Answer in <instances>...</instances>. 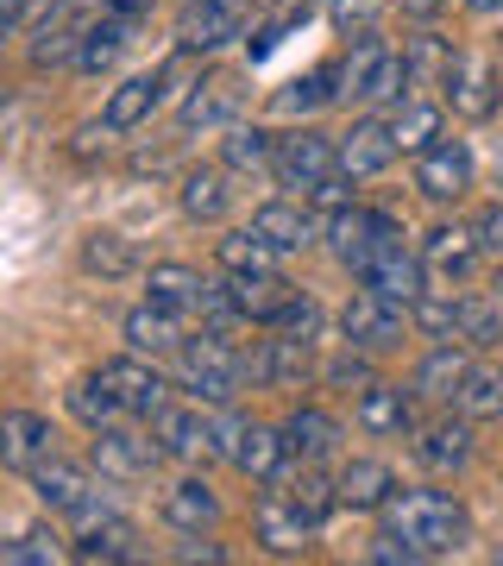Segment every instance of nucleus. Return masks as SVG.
Wrapping results in <instances>:
<instances>
[{
    "instance_id": "obj_1",
    "label": "nucleus",
    "mask_w": 503,
    "mask_h": 566,
    "mask_svg": "<svg viewBox=\"0 0 503 566\" xmlns=\"http://www.w3.org/2000/svg\"><path fill=\"white\" fill-rule=\"evenodd\" d=\"M384 535H397L416 560H447L472 542V516L447 491H397L384 504Z\"/></svg>"
},
{
    "instance_id": "obj_2",
    "label": "nucleus",
    "mask_w": 503,
    "mask_h": 566,
    "mask_svg": "<svg viewBox=\"0 0 503 566\" xmlns=\"http://www.w3.org/2000/svg\"><path fill=\"white\" fill-rule=\"evenodd\" d=\"M233 403H201V397H170V403L151 416V434L164 441L170 460H189V465H208L221 460L227 447H233Z\"/></svg>"
},
{
    "instance_id": "obj_3",
    "label": "nucleus",
    "mask_w": 503,
    "mask_h": 566,
    "mask_svg": "<svg viewBox=\"0 0 503 566\" xmlns=\"http://www.w3.org/2000/svg\"><path fill=\"white\" fill-rule=\"evenodd\" d=\"M245 353L227 340V327H196L189 340L177 346V390L182 397H201V403H233L245 390Z\"/></svg>"
},
{
    "instance_id": "obj_4",
    "label": "nucleus",
    "mask_w": 503,
    "mask_h": 566,
    "mask_svg": "<svg viewBox=\"0 0 503 566\" xmlns=\"http://www.w3.org/2000/svg\"><path fill=\"white\" fill-rule=\"evenodd\" d=\"M402 95H409V70H402V51H390L378 32H353V51L340 57V102L397 107Z\"/></svg>"
},
{
    "instance_id": "obj_5",
    "label": "nucleus",
    "mask_w": 503,
    "mask_h": 566,
    "mask_svg": "<svg viewBox=\"0 0 503 566\" xmlns=\"http://www.w3.org/2000/svg\"><path fill=\"white\" fill-rule=\"evenodd\" d=\"M88 460H95V472L107 485H145L170 453H164V441L151 434V422L139 428V416H126V422H114V428H88Z\"/></svg>"
},
{
    "instance_id": "obj_6",
    "label": "nucleus",
    "mask_w": 503,
    "mask_h": 566,
    "mask_svg": "<svg viewBox=\"0 0 503 566\" xmlns=\"http://www.w3.org/2000/svg\"><path fill=\"white\" fill-rule=\"evenodd\" d=\"M25 485H32V497H39L51 516H88L95 504H107V479L95 472V460L82 465L70 460V453H51V460H39L32 472H25Z\"/></svg>"
},
{
    "instance_id": "obj_7",
    "label": "nucleus",
    "mask_w": 503,
    "mask_h": 566,
    "mask_svg": "<svg viewBox=\"0 0 503 566\" xmlns=\"http://www.w3.org/2000/svg\"><path fill=\"white\" fill-rule=\"evenodd\" d=\"M353 277L365 283V290H378V296H390V303H402V308H416V296L428 290V259L409 245V233H384L371 252L359 259V271Z\"/></svg>"
},
{
    "instance_id": "obj_8",
    "label": "nucleus",
    "mask_w": 503,
    "mask_h": 566,
    "mask_svg": "<svg viewBox=\"0 0 503 566\" xmlns=\"http://www.w3.org/2000/svg\"><path fill=\"white\" fill-rule=\"evenodd\" d=\"M334 170H340V139H322L315 126L277 133V164H271L277 189H290V196H315Z\"/></svg>"
},
{
    "instance_id": "obj_9",
    "label": "nucleus",
    "mask_w": 503,
    "mask_h": 566,
    "mask_svg": "<svg viewBox=\"0 0 503 566\" xmlns=\"http://www.w3.org/2000/svg\"><path fill=\"white\" fill-rule=\"evenodd\" d=\"M259 20L252 0H182V20H177V44L182 51H221V44L245 39V25Z\"/></svg>"
},
{
    "instance_id": "obj_10",
    "label": "nucleus",
    "mask_w": 503,
    "mask_h": 566,
    "mask_svg": "<svg viewBox=\"0 0 503 566\" xmlns=\"http://www.w3.org/2000/svg\"><path fill=\"white\" fill-rule=\"evenodd\" d=\"M101 378L114 385V397H120V403L133 409L139 422H151V416H158L170 397H177V385H170L158 365H151V353H126V359H107V365H101Z\"/></svg>"
},
{
    "instance_id": "obj_11",
    "label": "nucleus",
    "mask_w": 503,
    "mask_h": 566,
    "mask_svg": "<svg viewBox=\"0 0 503 566\" xmlns=\"http://www.w3.org/2000/svg\"><path fill=\"white\" fill-rule=\"evenodd\" d=\"M402 327H409V308L378 296V290H359V296L340 308V334L353 346H365V353H390V346L402 340Z\"/></svg>"
},
{
    "instance_id": "obj_12",
    "label": "nucleus",
    "mask_w": 503,
    "mask_h": 566,
    "mask_svg": "<svg viewBox=\"0 0 503 566\" xmlns=\"http://www.w3.org/2000/svg\"><path fill=\"white\" fill-rule=\"evenodd\" d=\"M472 177H479V158H472V145L465 139H441L428 145L422 158H416V189H422L428 202H460L465 189H472Z\"/></svg>"
},
{
    "instance_id": "obj_13",
    "label": "nucleus",
    "mask_w": 503,
    "mask_h": 566,
    "mask_svg": "<svg viewBox=\"0 0 503 566\" xmlns=\"http://www.w3.org/2000/svg\"><path fill=\"white\" fill-rule=\"evenodd\" d=\"M447 102H453L460 120H491L503 107V70L484 57V51H460L453 82H447Z\"/></svg>"
},
{
    "instance_id": "obj_14",
    "label": "nucleus",
    "mask_w": 503,
    "mask_h": 566,
    "mask_svg": "<svg viewBox=\"0 0 503 566\" xmlns=\"http://www.w3.org/2000/svg\"><path fill=\"white\" fill-rule=\"evenodd\" d=\"M252 227H259L277 252H302V245L327 240V221L315 214V202H308V196H277V202H259V208H252Z\"/></svg>"
},
{
    "instance_id": "obj_15",
    "label": "nucleus",
    "mask_w": 503,
    "mask_h": 566,
    "mask_svg": "<svg viewBox=\"0 0 503 566\" xmlns=\"http://www.w3.org/2000/svg\"><path fill=\"white\" fill-rule=\"evenodd\" d=\"M384 233H397V214H384V208L340 202L327 214V245H334V259H340L346 271H359V259L384 240Z\"/></svg>"
},
{
    "instance_id": "obj_16",
    "label": "nucleus",
    "mask_w": 503,
    "mask_h": 566,
    "mask_svg": "<svg viewBox=\"0 0 503 566\" xmlns=\"http://www.w3.org/2000/svg\"><path fill=\"white\" fill-rule=\"evenodd\" d=\"M472 365H479V359L465 353V340H441L422 365H416V378H409L416 403L453 409V403H460V390H465V378H472Z\"/></svg>"
},
{
    "instance_id": "obj_17",
    "label": "nucleus",
    "mask_w": 503,
    "mask_h": 566,
    "mask_svg": "<svg viewBox=\"0 0 503 566\" xmlns=\"http://www.w3.org/2000/svg\"><path fill=\"white\" fill-rule=\"evenodd\" d=\"M271 491H277L283 504L296 510V516H308V523L322 528L334 510H340V479H327L322 460H296V465H283L277 479H271Z\"/></svg>"
},
{
    "instance_id": "obj_18",
    "label": "nucleus",
    "mask_w": 503,
    "mask_h": 566,
    "mask_svg": "<svg viewBox=\"0 0 503 566\" xmlns=\"http://www.w3.org/2000/svg\"><path fill=\"white\" fill-rule=\"evenodd\" d=\"M240 107H245V82L233 76V70H208V76L182 95L177 120H182V133H196V126H233Z\"/></svg>"
},
{
    "instance_id": "obj_19",
    "label": "nucleus",
    "mask_w": 503,
    "mask_h": 566,
    "mask_svg": "<svg viewBox=\"0 0 503 566\" xmlns=\"http://www.w3.org/2000/svg\"><path fill=\"white\" fill-rule=\"evenodd\" d=\"M315 346L308 340H290V334H271V340H259L252 353H245V371H252V385L259 390H296L308 371H315V359H308Z\"/></svg>"
},
{
    "instance_id": "obj_20",
    "label": "nucleus",
    "mask_w": 503,
    "mask_h": 566,
    "mask_svg": "<svg viewBox=\"0 0 503 566\" xmlns=\"http://www.w3.org/2000/svg\"><path fill=\"white\" fill-rule=\"evenodd\" d=\"M57 453V428H51V416H39V409H13L7 422H0V465L7 472H32L39 460H51Z\"/></svg>"
},
{
    "instance_id": "obj_21",
    "label": "nucleus",
    "mask_w": 503,
    "mask_h": 566,
    "mask_svg": "<svg viewBox=\"0 0 503 566\" xmlns=\"http://www.w3.org/2000/svg\"><path fill=\"white\" fill-rule=\"evenodd\" d=\"M120 334H126V346H133V353H151V359H177V346L189 340L196 327H189V315H177V308H164V303H151V296H145V303L120 322Z\"/></svg>"
},
{
    "instance_id": "obj_22",
    "label": "nucleus",
    "mask_w": 503,
    "mask_h": 566,
    "mask_svg": "<svg viewBox=\"0 0 503 566\" xmlns=\"http://www.w3.org/2000/svg\"><path fill=\"white\" fill-rule=\"evenodd\" d=\"M227 290H233L245 322H259V327H277V315L302 296L283 271H227Z\"/></svg>"
},
{
    "instance_id": "obj_23",
    "label": "nucleus",
    "mask_w": 503,
    "mask_h": 566,
    "mask_svg": "<svg viewBox=\"0 0 503 566\" xmlns=\"http://www.w3.org/2000/svg\"><path fill=\"white\" fill-rule=\"evenodd\" d=\"M227 460L240 465L245 479L271 485L283 465L296 460V453H290V441H283V428H264V422H245V416H240V428H233V447H227Z\"/></svg>"
},
{
    "instance_id": "obj_24",
    "label": "nucleus",
    "mask_w": 503,
    "mask_h": 566,
    "mask_svg": "<svg viewBox=\"0 0 503 566\" xmlns=\"http://www.w3.org/2000/svg\"><path fill=\"white\" fill-rule=\"evenodd\" d=\"M390 164H397V133H390V120L365 114V120H353V133H340V170L353 182L378 177Z\"/></svg>"
},
{
    "instance_id": "obj_25",
    "label": "nucleus",
    "mask_w": 503,
    "mask_h": 566,
    "mask_svg": "<svg viewBox=\"0 0 503 566\" xmlns=\"http://www.w3.org/2000/svg\"><path fill=\"white\" fill-rule=\"evenodd\" d=\"M133 32H139V20H126V13H107V7H101V20L82 25V51H76L70 70H76V76H107V70L126 57Z\"/></svg>"
},
{
    "instance_id": "obj_26",
    "label": "nucleus",
    "mask_w": 503,
    "mask_h": 566,
    "mask_svg": "<svg viewBox=\"0 0 503 566\" xmlns=\"http://www.w3.org/2000/svg\"><path fill=\"white\" fill-rule=\"evenodd\" d=\"M353 416H359L365 434H416V390L371 378V385H359V403H353Z\"/></svg>"
},
{
    "instance_id": "obj_27",
    "label": "nucleus",
    "mask_w": 503,
    "mask_h": 566,
    "mask_svg": "<svg viewBox=\"0 0 503 566\" xmlns=\"http://www.w3.org/2000/svg\"><path fill=\"white\" fill-rule=\"evenodd\" d=\"M416 460L428 472H465L472 465V416H434L416 428Z\"/></svg>"
},
{
    "instance_id": "obj_28",
    "label": "nucleus",
    "mask_w": 503,
    "mask_h": 566,
    "mask_svg": "<svg viewBox=\"0 0 503 566\" xmlns=\"http://www.w3.org/2000/svg\"><path fill=\"white\" fill-rule=\"evenodd\" d=\"M133 542H139V528L114 504H95L88 516H76V560H133Z\"/></svg>"
},
{
    "instance_id": "obj_29",
    "label": "nucleus",
    "mask_w": 503,
    "mask_h": 566,
    "mask_svg": "<svg viewBox=\"0 0 503 566\" xmlns=\"http://www.w3.org/2000/svg\"><path fill=\"white\" fill-rule=\"evenodd\" d=\"M252 535L264 542V554H302V547L315 542V523H308V516H296L277 491L264 485L259 491V510H252Z\"/></svg>"
},
{
    "instance_id": "obj_30",
    "label": "nucleus",
    "mask_w": 503,
    "mask_h": 566,
    "mask_svg": "<svg viewBox=\"0 0 503 566\" xmlns=\"http://www.w3.org/2000/svg\"><path fill=\"white\" fill-rule=\"evenodd\" d=\"M453 63H460V51H453V39H441L434 25H422L416 39H402V70H409V88H441V95H447Z\"/></svg>"
},
{
    "instance_id": "obj_31",
    "label": "nucleus",
    "mask_w": 503,
    "mask_h": 566,
    "mask_svg": "<svg viewBox=\"0 0 503 566\" xmlns=\"http://www.w3.org/2000/svg\"><path fill=\"white\" fill-rule=\"evenodd\" d=\"M422 259H428V271L434 277H472V264L484 259V245H479V227H460V221H447V227H434L422 240Z\"/></svg>"
},
{
    "instance_id": "obj_32",
    "label": "nucleus",
    "mask_w": 503,
    "mask_h": 566,
    "mask_svg": "<svg viewBox=\"0 0 503 566\" xmlns=\"http://www.w3.org/2000/svg\"><path fill=\"white\" fill-rule=\"evenodd\" d=\"M158 95H164V70H139V76H126L120 88L107 95V107H101V126H107V133H133V126L151 120Z\"/></svg>"
},
{
    "instance_id": "obj_33",
    "label": "nucleus",
    "mask_w": 503,
    "mask_h": 566,
    "mask_svg": "<svg viewBox=\"0 0 503 566\" xmlns=\"http://www.w3.org/2000/svg\"><path fill=\"white\" fill-rule=\"evenodd\" d=\"M208 283L196 264H151L145 271V296L164 308H177V315H189V322H201V296H208Z\"/></svg>"
},
{
    "instance_id": "obj_34",
    "label": "nucleus",
    "mask_w": 503,
    "mask_h": 566,
    "mask_svg": "<svg viewBox=\"0 0 503 566\" xmlns=\"http://www.w3.org/2000/svg\"><path fill=\"white\" fill-rule=\"evenodd\" d=\"M283 441H290L296 460H334V453H340V422L315 403H296L283 416Z\"/></svg>"
},
{
    "instance_id": "obj_35",
    "label": "nucleus",
    "mask_w": 503,
    "mask_h": 566,
    "mask_svg": "<svg viewBox=\"0 0 503 566\" xmlns=\"http://www.w3.org/2000/svg\"><path fill=\"white\" fill-rule=\"evenodd\" d=\"M164 523L182 528V535H208V528L221 523V497L208 491V479H177V485L164 491Z\"/></svg>"
},
{
    "instance_id": "obj_36",
    "label": "nucleus",
    "mask_w": 503,
    "mask_h": 566,
    "mask_svg": "<svg viewBox=\"0 0 503 566\" xmlns=\"http://www.w3.org/2000/svg\"><path fill=\"white\" fill-rule=\"evenodd\" d=\"M397 497V472L384 460H346L340 465V510H384Z\"/></svg>"
},
{
    "instance_id": "obj_37",
    "label": "nucleus",
    "mask_w": 503,
    "mask_h": 566,
    "mask_svg": "<svg viewBox=\"0 0 503 566\" xmlns=\"http://www.w3.org/2000/svg\"><path fill=\"white\" fill-rule=\"evenodd\" d=\"M177 202H182L189 221H221L227 202H233V189H227V164H196V170H182Z\"/></svg>"
},
{
    "instance_id": "obj_38",
    "label": "nucleus",
    "mask_w": 503,
    "mask_h": 566,
    "mask_svg": "<svg viewBox=\"0 0 503 566\" xmlns=\"http://www.w3.org/2000/svg\"><path fill=\"white\" fill-rule=\"evenodd\" d=\"M327 102H340V63H322L315 76H296L290 88H277V114H290V120H308V114H322Z\"/></svg>"
},
{
    "instance_id": "obj_39",
    "label": "nucleus",
    "mask_w": 503,
    "mask_h": 566,
    "mask_svg": "<svg viewBox=\"0 0 503 566\" xmlns=\"http://www.w3.org/2000/svg\"><path fill=\"white\" fill-rule=\"evenodd\" d=\"M390 133H397V151H409V158H422L428 145H441V102H402L397 114H390Z\"/></svg>"
},
{
    "instance_id": "obj_40",
    "label": "nucleus",
    "mask_w": 503,
    "mask_h": 566,
    "mask_svg": "<svg viewBox=\"0 0 503 566\" xmlns=\"http://www.w3.org/2000/svg\"><path fill=\"white\" fill-rule=\"evenodd\" d=\"M221 164L227 170H245V177L271 170V164H277V133H264V126H227Z\"/></svg>"
},
{
    "instance_id": "obj_41",
    "label": "nucleus",
    "mask_w": 503,
    "mask_h": 566,
    "mask_svg": "<svg viewBox=\"0 0 503 566\" xmlns=\"http://www.w3.org/2000/svg\"><path fill=\"white\" fill-rule=\"evenodd\" d=\"M70 416H76L82 428H114V422H126L133 409H126L120 397H114V385L95 371V378H82V385L70 390Z\"/></svg>"
},
{
    "instance_id": "obj_42",
    "label": "nucleus",
    "mask_w": 503,
    "mask_h": 566,
    "mask_svg": "<svg viewBox=\"0 0 503 566\" xmlns=\"http://www.w3.org/2000/svg\"><path fill=\"white\" fill-rule=\"evenodd\" d=\"M214 259H221V271H277V245L264 240L259 227H233L221 245H214Z\"/></svg>"
},
{
    "instance_id": "obj_43",
    "label": "nucleus",
    "mask_w": 503,
    "mask_h": 566,
    "mask_svg": "<svg viewBox=\"0 0 503 566\" xmlns=\"http://www.w3.org/2000/svg\"><path fill=\"white\" fill-rule=\"evenodd\" d=\"M57 560H76V547H63L57 528H25L13 542H0V566H57Z\"/></svg>"
},
{
    "instance_id": "obj_44",
    "label": "nucleus",
    "mask_w": 503,
    "mask_h": 566,
    "mask_svg": "<svg viewBox=\"0 0 503 566\" xmlns=\"http://www.w3.org/2000/svg\"><path fill=\"white\" fill-rule=\"evenodd\" d=\"M460 416L497 422L503 416V365H472V378H465V390H460Z\"/></svg>"
},
{
    "instance_id": "obj_45",
    "label": "nucleus",
    "mask_w": 503,
    "mask_h": 566,
    "mask_svg": "<svg viewBox=\"0 0 503 566\" xmlns=\"http://www.w3.org/2000/svg\"><path fill=\"white\" fill-rule=\"evenodd\" d=\"M460 303H465V296L422 290V296H416V308H409V322L422 327L428 340H460Z\"/></svg>"
},
{
    "instance_id": "obj_46",
    "label": "nucleus",
    "mask_w": 503,
    "mask_h": 566,
    "mask_svg": "<svg viewBox=\"0 0 503 566\" xmlns=\"http://www.w3.org/2000/svg\"><path fill=\"white\" fill-rule=\"evenodd\" d=\"M82 271L88 277H126L133 271V240H120V233H88L82 240Z\"/></svg>"
},
{
    "instance_id": "obj_47",
    "label": "nucleus",
    "mask_w": 503,
    "mask_h": 566,
    "mask_svg": "<svg viewBox=\"0 0 503 566\" xmlns=\"http://www.w3.org/2000/svg\"><path fill=\"white\" fill-rule=\"evenodd\" d=\"M460 340L465 346H503V308L484 303V296H465L460 303Z\"/></svg>"
},
{
    "instance_id": "obj_48",
    "label": "nucleus",
    "mask_w": 503,
    "mask_h": 566,
    "mask_svg": "<svg viewBox=\"0 0 503 566\" xmlns=\"http://www.w3.org/2000/svg\"><path fill=\"white\" fill-rule=\"evenodd\" d=\"M277 334H290V340H308V346H315V334H322V303H315V296H296V303L277 315Z\"/></svg>"
},
{
    "instance_id": "obj_49",
    "label": "nucleus",
    "mask_w": 503,
    "mask_h": 566,
    "mask_svg": "<svg viewBox=\"0 0 503 566\" xmlns=\"http://www.w3.org/2000/svg\"><path fill=\"white\" fill-rule=\"evenodd\" d=\"M322 378H327V385H371V371H365V346L340 340V353L322 365Z\"/></svg>"
},
{
    "instance_id": "obj_50",
    "label": "nucleus",
    "mask_w": 503,
    "mask_h": 566,
    "mask_svg": "<svg viewBox=\"0 0 503 566\" xmlns=\"http://www.w3.org/2000/svg\"><path fill=\"white\" fill-rule=\"evenodd\" d=\"M390 0H327V13H334V25L340 32H371V20H378Z\"/></svg>"
},
{
    "instance_id": "obj_51",
    "label": "nucleus",
    "mask_w": 503,
    "mask_h": 566,
    "mask_svg": "<svg viewBox=\"0 0 503 566\" xmlns=\"http://www.w3.org/2000/svg\"><path fill=\"white\" fill-rule=\"evenodd\" d=\"M472 227H479L484 259H497V264H503V196H497V202H484V208H479V221H472Z\"/></svg>"
},
{
    "instance_id": "obj_52",
    "label": "nucleus",
    "mask_w": 503,
    "mask_h": 566,
    "mask_svg": "<svg viewBox=\"0 0 503 566\" xmlns=\"http://www.w3.org/2000/svg\"><path fill=\"white\" fill-rule=\"evenodd\" d=\"M402 7V20H416V25H434L447 13V7H453V0H397Z\"/></svg>"
},
{
    "instance_id": "obj_53",
    "label": "nucleus",
    "mask_w": 503,
    "mask_h": 566,
    "mask_svg": "<svg viewBox=\"0 0 503 566\" xmlns=\"http://www.w3.org/2000/svg\"><path fill=\"white\" fill-rule=\"evenodd\" d=\"M182 560H227V547L221 542H201V535H196V542L182 547Z\"/></svg>"
},
{
    "instance_id": "obj_54",
    "label": "nucleus",
    "mask_w": 503,
    "mask_h": 566,
    "mask_svg": "<svg viewBox=\"0 0 503 566\" xmlns=\"http://www.w3.org/2000/svg\"><path fill=\"white\" fill-rule=\"evenodd\" d=\"M101 7H107V13H126V20H145L158 0H101Z\"/></svg>"
},
{
    "instance_id": "obj_55",
    "label": "nucleus",
    "mask_w": 503,
    "mask_h": 566,
    "mask_svg": "<svg viewBox=\"0 0 503 566\" xmlns=\"http://www.w3.org/2000/svg\"><path fill=\"white\" fill-rule=\"evenodd\" d=\"M0 20H7V32H20L25 25V0H0Z\"/></svg>"
},
{
    "instance_id": "obj_56",
    "label": "nucleus",
    "mask_w": 503,
    "mask_h": 566,
    "mask_svg": "<svg viewBox=\"0 0 503 566\" xmlns=\"http://www.w3.org/2000/svg\"><path fill=\"white\" fill-rule=\"evenodd\" d=\"M465 7H472L479 20H497V13H503V0H465Z\"/></svg>"
},
{
    "instance_id": "obj_57",
    "label": "nucleus",
    "mask_w": 503,
    "mask_h": 566,
    "mask_svg": "<svg viewBox=\"0 0 503 566\" xmlns=\"http://www.w3.org/2000/svg\"><path fill=\"white\" fill-rule=\"evenodd\" d=\"M259 13H283V7H296V0H252Z\"/></svg>"
},
{
    "instance_id": "obj_58",
    "label": "nucleus",
    "mask_w": 503,
    "mask_h": 566,
    "mask_svg": "<svg viewBox=\"0 0 503 566\" xmlns=\"http://www.w3.org/2000/svg\"><path fill=\"white\" fill-rule=\"evenodd\" d=\"M497 566H503V547H497Z\"/></svg>"
},
{
    "instance_id": "obj_59",
    "label": "nucleus",
    "mask_w": 503,
    "mask_h": 566,
    "mask_svg": "<svg viewBox=\"0 0 503 566\" xmlns=\"http://www.w3.org/2000/svg\"><path fill=\"white\" fill-rule=\"evenodd\" d=\"M315 7H322V0H315Z\"/></svg>"
},
{
    "instance_id": "obj_60",
    "label": "nucleus",
    "mask_w": 503,
    "mask_h": 566,
    "mask_svg": "<svg viewBox=\"0 0 503 566\" xmlns=\"http://www.w3.org/2000/svg\"><path fill=\"white\" fill-rule=\"evenodd\" d=\"M497 283H503V277H497Z\"/></svg>"
}]
</instances>
